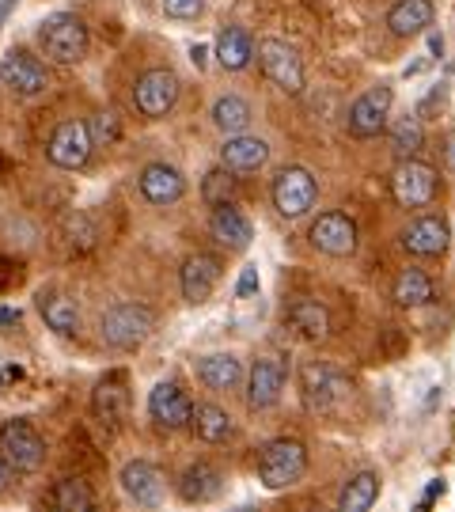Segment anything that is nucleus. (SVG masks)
I'll return each mask as SVG.
<instances>
[{
	"label": "nucleus",
	"instance_id": "412c9836",
	"mask_svg": "<svg viewBox=\"0 0 455 512\" xmlns=\"http://www.w3.org/2000/svg\"><path fill=\"white\" fill-rule=\"evenodd\" d=\"M129 410V387H126V372H110L107 380H99L95 391H91V414L99 425H118Z\"/></svg>",
	"mask_w": 455,
	"mask_h": 512
},
{
	"label": "nucleus",
	"instance_id": "39448f33",
	"mask_svg": "<svg viewBox=\"0 0 455 512\" xmlns=\"http://www.w3.org/2000/svg\"><path fill=\"white\" fill-rule=\"evenodd\" d=\"M270 198H273V209L285 220H300L308 217L311 209H315V202H319V183H315V175H311L308 167L289 164L273 175Z\"/></svg>",
	"mask_w": 455,
	"mask_h": 512
},
{
	"label": "nucleus",
	"instance_id": "a211bd4d",
	"mask_svg": "<svg viewBox=\"0 0 455 512\" xmlns=\"http://www.w3.org/2000/svg\"><path fill=\"white\" fill-rule=\"evenodd\" d=\"M220 164L236 175H255L270 164V145L262 137H251V133H232L220 145Z\"/></svg>",
	"mask_w": 455,
	"mask_h": 512
},
{
	"label": "nucleus",
	"instance_id": "9b49d317",
	"mask_svg": "<svg viewBox=\"0 0 455 512\" xmlns=\"http://www.w3.org/2000/svg\"><path fill=\"white\" fill-rule=\"evenodd\" d=\"M0 84L19 99H35L50 88V73L31 50H8L0 57Z\"/></svg>",
	"mask_w": 455,
	"mask_h": 512
},
{
	"label": "nucleus",
	"instance_id": "f704fd0d",
	"mask_svg": "<svg viewBox=\"0 0 455 512\" xmlns=\"http://www.w3.org/2000/svg\"><path fill=\"white\" fill-rule=\"evenodd\" d=\"M236 190H239L236 171H228V167L220 164L201 179V202L209 205V209H217V205H232L236 202Z\"/></svg>",
	"mask_w": 455,
	"mask_h": 512
},
{
	"label": "nucleus",
	"instance_id": "f8f14e48",
	"mask_svg": "<svg viewBox=\"0 0 455 512\" xmlns=\"http://www.w3.org/2000/svg\"><path fill=\"white\" fill-rule=\"evenodd\" d=\"M308 239L319 255L346 258L357 251V220L349 217V213H338V209L319 213V220L308 228Z\"/></svg>",
	"mask_w": 455,
	"mask_h": 512
},
{
	"label": "nucleus",
	"instance_id": "2f4dec72",
	"mask_svg": "<svg viewBox=\"0 0 455 512\" xmlns=\"http://www.w3.org/2000/svg\"><path fill=\"white\" fill-rule=\"evenodd\" d=\"M387 129V141H391V152L406 160V156H418L425 148V126H421V114H406V118H395Z\"/></svg>",
	"mask_w": 455,
	"mask_h": 512
},
{
	"label": "nucleus",
	"instance_id": "393cba45",
	"mask_svg": "<svg viewBox=\"0 0 455 512\" xmlns=\"http://www.w3.org/2000/svg\"><path fill=\"white\" fill-rule=\"evenodd\" d=\"M38 311L46 319V327L61 334V338H76L80 334V308L73 296L65 293H38Z\"/></svg>",
	"mask_w": 455,
	"mask_h": 512
},
{
	"label": "nucleus",
	"instance_id": "c756f323",
	"mask_svg": "<svg viewBox=\"0 0 455 512\" xmlns=\"http://www.w3.org/2000/svg\"><path fill=\"white\" fill-rule=\"evenodd\" d=\"M391 300L399 304V308H425V304H433V281L425 270H402L395 277V285H391Z\"/></svg>",
	"mask_w": 455,
	"mask_h": 512
},
{
	"label": "nucleus",
	"instance_id": "f3484780",
	"mask_svg": "<svg viewBox=\"0 0 455 512\" xmlns=\"http://www.w3.org/2000/svg\"><path fill=\"white\" fill-rule=\"evenodd\" d=\"M190 410L194 403L186 399V391L179 384H156L152 395H148V418L156 421L164 433H179V429H190Z\"/></svg>",
	"mask_w": 455,
	"mask_h": 512
},
{
	"label": "nucleus",
	"instance_id": "0eeeda50",
	"mask_svg": "<svg viewBox=\"0 0 455 512\" xmlns=\"http://www.w3.org/2000/svg\"><path fill=\"white\" fill-rule=\"evenodd\" d=\"M0 459L16 471V475H31L42 467L46 459V440L38 437V429L31 421L12 418L0 425Z\"/></svg>",
	"mask_w": 455,
	"mask_h": 512
},
{
	"label": "nucleus",
	"instance_id": "ddd939ff",
	"mask_svg": "<svg viewBox=\"0 0 455 512\" xmlns=\"http://www.w3.org/2000/svg\"><path fill=\"white\" fill-rule=\"evenodd\" d=\"M91 137H88V126L84 122H76V118H69V122H61V126L50 133V141H46V160L54 167H61V171H80V167L91 160Z\"/></svg>",
	"mask_w": 455,
	"mask_h": 512
},
{
	"label": "nucleus",
	"instance_id": "9d476101",
	"mask_svg": "<svg viewBox=\"0 0 455 512\" xmlns=\"http://www.w3.org/2000/svg\"><path fill=\"white\" fill-rule=\"evenodd\" d=\"M179 103V76L171 69H148V73L137 76L133 84V107L141 110L145 118H167Z\"/></svg>",
	"mask_w": 455,
	"mask_h": 512
},
{
	"label": "nucleus",
	"instance_id": "bb28decb",
	"mask_svg": "<svg viewBox=\"0 0 455 512\" xmlns=\"http://www.w3.org/2000/svg\"><path fill=\"white\" fill-rule=\"evenodd\" d=\"M198 380L209 391H232L243 380V361L236 353H209L198 361Z\"/></svg>",
	"mask_w": 455,
	"mask_h": 512
},
{
	"label": "nucleus",
	"instance_id": "cd10ccee",
	"mask_svg": "<svg viewBox=\"0 0 455 512\" xmlns=\"http://www.w3.org/2000/svg\"><path fill=\"white\" fill-rule=\"evenodd\" d=\"M190 429H194V437L205 440V444H224V440L236 433L228 410H220V406H213V403H198L190 410Z\"/></svg>",
	"mask_w": 455,
	"mask_h": 512
},
{
	"label": "nucleus",
	"instance_id": "58836bf2",
	"mask_svg": "<svg viewBox=\"0 0 455 512\" xmlns=\"http://www.w3.org/2000/svg\"><path fill=\"white\" fill-rule=\"evenodd\" d=\"M440 160H444V167L455 175V129L444 137V141H440Z\"/></svg>",
	"mask_w": 455,
	"mask_h": 512
},
{
	"label": "nucleus",
	"instance_id": "5701e85b",
	"mask_svg": "<svg viewBox=\"0 0 455 512\" xmlns=\"http://www.w3.org/2000/svg\"><path fill=\"white\" fill-rule=\"evenodd\" d=\"M224 494V475L213 463H190L179 478V497L186 505H209Z\"/></svg>",
	"mask_w": 455,
	"mask_h": 512
},
{
	"label": "nucleus",
	"instance_id": "6e6552de",
	"mask_svg": "<svg viewBox=\"0 0 455 512\" xmlns=\"http://www.w3.org/2000/svg\"><path fill=\"white\" fill-rule=\"evenodd\" d=\"M258 65L270 84H277L285 95H300L304 92V61L292 50L289 42L281 38H262L258 42Z\"/></svg>",
	"mask_w": 455,
	"mask_h": 512
},
{
	"label": "nucleus",
	"instance_id": "f257e3e1",
	"mask_svg": "<svg viewBox=\"0 0 455 512\" xmlns=\"http://www.w3.org/2000/svg\"><path fill=\"white\" fill-rule=\"evenodd\" d=\"M152 330H156V311L148 304H137V300H122V304L103 311V319H99L103 342L110 349H122V353L145 346L152 338Z\"/></svg>",
	"mask_w": 455,
	"mask_h": 512
},
{
	"label": "nucleus",
	"instance_id": "a19ab883",
	"mask_svg": "<svg viewBox=\"0 0 455 512\" xmlns=\"http://www.w3.org/2000/svg\"><path fill=\"white\" fill-rule=\"evenodd\" d=\"M4 323H19V311H0V327H4Z\"/></svg>",
	"mask_w": 455,
	"mask_h": 512
},
{
	"label": "nucleus",
	"instance_id": "72a5a7b5",
	"mask_svg": "<svg viewBox=\"0 0 455 512\" xmlns=\"http://www.w3.org/2000/svg\"><path fill=\"white\" fill-rule=\"evenodd\" d=\"M50 505L61 512H91L95 509V494L84 478H61L50 490Z\"/></svg>",
	"mask_w": 455,
	"mask_h": 512
},
{
	"label": "nucleus",
	"instance_id": "37998d69",
	"mask_svg": "<svg viewBox=\"0 0 455 512\" xmlns=\"http://www.w3.org/2000/svg\"><path fill=\"white\" fill-rule=\"evenodd\" d=\"M190 57H194V65H205V50H201V46H194V50H190Z\"/></svg>",
	"mask_w": 455,
	"mask_h": 512
},
{
	"label": "nucleus",
	"instance_id": "2eb2a0df",
	"mask_svg": "<svg viewBox=\"0 0 455 512\" xmlns=\"http://www.w3.org/2000/svg\"><path fill=\"white\" fill-rule=\"evenodd\" d=\"M220 274H224V262L217 255H209V251H198V255H190L182 262L179 270V285H182V300L186 304H205L209 296L217 293L220 285Z\"/></svg>",
	"mask_w": 455,
	"mask_h": 512
},
{
	"label": "nucleus",
	"instance_id": "4468645a",
	"mask_svg": "<svg viewBox=\"0 0 455 512\" xmlns=\"http://www.w3.org/2000/svg\"><path fill=\"white\" fill-rule=\"evenodd\" d=\"M118 486H122V494H126L133 505H141V509H156L167 494L164 471H160L156 463H148V459H129L126 467H122V475H118Z\"/></svg>",
	"mask_w": 455,
	"mask_h": 512
},
{
	"label": "nucleus",
	"instance_id": "79ce46f5",
	"mask_svg": "<svg viewBox=\"0 0 455 512\" xmlns=\"http://www.w3.org/2000/svg\"><path fill=\"white\" fill-rule=\"evenodd\" d=\"M437 494H444V482H440V478L433 482V486H429V497H425V501H433Z\"/></svg>",
	"mask_w": 455,
	"mask_h": 512
},
{
	"label": "nucleus",
	"instance_id": "c03bdc74",
	"mask_svg": "<svg viewBox=\"0 0 455 512\" xmlns=\"http://www.w3.org/2000/svg\"><path fill=\"white\" fill-rule=\"evenodd\" d=\"M12 4H16V0H0V23H4V16L12 12Z\"/></svg>",
	"mask_w": 455,
	"mask_h": 512
},
{
	"label": "nucleus",
	"instance_id": "c9c22d12",
	"mask_svg": "<svg viewBox=\"0 0 455 512\" xmlns=\"http://www.w3.org/2000/svg\"><path fill=\"white\" fill-rule=\"evenodd\" d=\"M84 126H88L91 148H110V145H118V137H122V118H118L114 110L91 114Z\"/></svg>",
	"mask_w": 455,
	"mask_h": 512
},
{
	"label": "nucleus",
	"instance_id": "7ed1b4c3",
	"mask_svg": "<svg viewBox=\"0 0 455 512\" xmlns=\"http://www.w3.org/2000/svg\"><path fill=\"white\" fill-rule=\"evenodd\" d=\"M308 475V448L296 437H277L258 456V482L266 490H289Z\"/></svg>",
	"mask_w": 455,
	"mask_h": 512
},
{
	"label": "nucleus",
	"instance_id": "423d86ee",
	"mask_svg": "<svg viewBox=\"0 0 455 512\" xmlns=\"http://www.w3.org/2000/svg\"><path fill=\"white\" fill-rule=\"evenodd\" d=\"M300 387H304V403H308V410L327 414V418L342 414V410L349 406V399H353V384H349L338 368H330V365H304V372H300Z\"/></svg>",
	"mask_w": 455,
	"mask_h": 512
},
{
	"label": "nucleus",
	"instance_id": "aec40b11",
	"mask_svg": "<svg viewBox=\"0 0 455 512\" xmlns=\"http://www.w3.org/2000/svg\"><path fill=\"white\" fill-rule=\"evenodd\" d=\"M285 391V368L277 365L273 357H258L247 376V406L251 410H273L281 403Z\"/></svg>",
	"mask_w": 455,
	"mask_h": 512
},
{
	"label": "nucleus",
	"instance_id": "4c0bfd02",
	"mask_svg": "<svg viewBox=\"0 0 455 512\" xmlns=\"http://www.w3.org/2000/svg\"><path fill=\"white\" fill-rule=\"evenodd\" d=\"M251 293H258V270L255 266H247L243 277H239V285H236V296H251Z\"/></svg>",
	"mask_w": 455,
	"mask_h": 512
},
{
	"label": "nucleus",
	"instance_id": "6ab92c4d",
	"mask_svg": "<svg viewBox=\"0 0 455 512\" xmlns=\"http://www.w3.org/2000/svg\"><path fill=\"white\" fill-rule=\"evenodd\" d=\"M137 186L148 205H175L186 198V175L171 164H148L137 175Z\"/></svg>",
	"mask_w": 455,
	"mask_h": 512
},
{
	"label": "nucleus",
	"instance_id": "4be33fe9",
	"mask_svg": "<svg viewBox=\"0 0 455 512\" xmlns=\"http://www.w3.org/2000/svg\"><path fill=\"white\" fill-rule=\"evenodd\" d=\"M209 236L217 239L220 247H228V251H247L251 247V239H255V228H251V220L243 217L232 205H217L213 209V217H209Z\"/></svg>",
	"mask_w": 455,
	"mask_h": 512
},
{
	"label": "nucleus",
	"instance_id": "a878e982",
	"mask_svg": "<svg viewBox=\"0 0 455 512\" xmlns=\"http://www.w3.org/2000/svg\"><path fill=\"white\" fill-rule=\"evenodd\" d=\"M255 57V38L247 27H224L217 38V61L224 73H243Z\"/></svg>",
	"mask_w": 455,
	"mask_h": 512
},
{
	"label": "nucleus",
	"instance_id": "7c9ffc66",
	"mask_svg": "<svg viewBox=\"0 0 455 512\" xmlns=\"http://www.w3.org/2000/svg\"><path fill=\"white\" fill-rule=\"evenodd\" d=\"M376 497H380V475L376 471H361V475H353L342 486V494H338V509L342 512H368L376 505Z\"/></svg>",
	"mask_w": 455,
	"mask_h": 512
},
{
	"label": "nucleus",
	"instance_id": "e433bc0d",
	"mask_svg": "<svg viewBox=\"0 0 455 512\" xmlns=\"http://www.w3.org/2000/svg\"><path fill=\"white\" fill-rule=\"evenodd\" d=\"M160 12L167 19H198L205 12V0H160Z\"/></svg>",
	"mask_w": 455,
	"mask_h": 512
},
{
	"label": "nucleus",
	"instance_id": "473e14b6",
	"mask_svg": "<svg viewBox=\"0 0 455 512\" xmlns=\"http://www.w3.org/2000/svg\"><path fill=\"white\" fill-rule=\"evenodd\" d=\"M289 323L304 338H311V342H319V338H327L330 334V315L327 308L319 304V300H311V296H304V300H296L289 308Z\"/></svg>",
	"mask_w": 455,
	"mask_h": 512
},
{
	"label": "nucleus",
	"instance_id": "1a4fd4ad",
	"mask_svg": "<svg viewBox=\"0 0 455 512\" xmlns=\"http://www.w3.org/2000/svg\"><path fill=\"white\" fill-rule=\"evenodd\" d=\"M391 103H395L391 84H376V88L361 92L353 99V107H349V118H346L349 133H353L357 141L380 137L383 126H387V118H391Z\"/></svg>",
	"mask_w": 455,
	"mask_h": 512
},
{
	"label": "nucleus",
	"instance_id": "dca6fc26",
	"mask_svg": "<svg viewBox=\"0 0 455 512\" xmlns=\"http://www.w3.org/2000/svg\"><path fill=\"white\" fill-rule=\"evenodd\" d=\"M402 247L410 251L414 258H440L448 255V247H452V224L444 217H418L406 224V232H402Z\"/></svg>",
	"mask_w": 455,
	"mask_h": 512
},
{
	"label": "nucleus",
	"instance_id": "20e7f679",
	"mask_svg": "<svg viewBox=\"0 0 455 512\" xmlns=\"http://www.w3.org/2000/svg\"><path fill=\"white\" fill-rule=\"evenodd\" d=\"M437 194H440V171L433 164L418 160V156H406L391 171V198L402 209H425V205L437 202Z\"/></svg>",
	"mask_w": 455,
	"mask_h": 512
},
{
	"label": "nucleus",
	"instance_id": "ea45409f",
	"mask_svg": "<svg viewBox=\"0 0 455 512\" xmlns=\"http://www.w3.org/2000/svg\"><path fill=\"white\" fill-rule=\"evenodd\" d=\"M12 482H16V471H12V467H8L4 459H0V494H4V490H8Z\"/></svg>",
	"mask_w": 455,
	"mask_h": 512
},
{
	"label": "nucleus",
	"instance_id": "f03ea898",
	"mask_svg": "<svg viewBox=\"0 0 455 512\" xmlns=\"http://www.w3.org/2000/svg\"><path fill=\"white\" fill-rule=\"evenodd\" d=\"M88 42V27L73 12H54V16L42 19V27H38V46L57 65H80L88 57Z\"/></svg>",
	"mask_w": 455,
	"mask_h": 512
},
{
	"label": "nucleus",
	"instance_id": "b1692460",
	"mask_svg": "<svg viewBox=\"0 0 455 512\" xmlns=\"http://www.w3.org/2000/svg\"><path fill=\"white\" fill-rule=\"evenodd\" d=\"M433 0H399L391 12H387V27L395 38H418L433 27Z\"/></svg>",
	"mask_w": 455,
	"mask_h": 512
},
{
	"label": "nucleus",
	"instance_id": "c85d7f7f",
	"mask_svg": "<svg viewBox=\"0 0 455 512\" xmlns=\"http://www.w3.org/2000/svg\"><path fill=\"white\" fill-rule=\"evenodd\" d=\"M251 122H255V110H251V103H247L243 95H220L217 103H213V126H217L224 137L247 133Z\"/></svg>",
	"mask_w": 455,
	"mask_h": 512
}]
</instances>
